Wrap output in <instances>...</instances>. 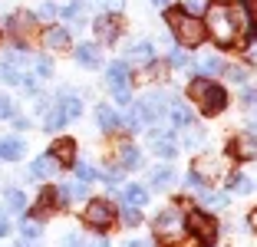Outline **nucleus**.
<instances>
[{
  "instance_id": "7",
  "label": "nucleus",
  "mask_w": 257,
  "mask_h": 247,
  "mask_svg": "<svg viewBox=\"0 0 257 247\" xmlns=\"http://www.w3.org/2000/svg\"><path fill=\"white\" fill-rule=\"evenodd\" d=\"M83 217H86V224H89V227H99V231H102V227H109L115 221V211H112V204H109V201H99V198H96V201L86 204V214Z\"/></svg>"
},
{
  "instance_id": "49",
  "label": "nucleus",
  "mask_w": 257,
  "mask_h": 247,
  "mask_svg": "<svg viewBox=\"0 0 257 247\" xmlns=\"http://www.w3.org/2000/svg\"><path fill=\"white\" fill-rule=\"evenodd\" d=\"M250 135H254V139H257V119L250 122Z\"/></svg>"
},
{
  "instance_id": "26",
  "label": "nucleus",
  "mask_w": 257,
  "mask_h": 247,
  "mask_svg": "<svg viewBox=\"0 0 257 247\" xmlns=\"http://www.w3.org/2000/svg\"><path fill=\"white\" fill-rule=\"evenodd\" d=\"M4 201H7V208L17 211V214H20V211H27V195H23V191H17V188H7Z\"/></svg>"
},
{
  "instance_id": "16",
  "label": "nucleus",
  "mask_w": 257,
  "mask_h": 247,
  "mask_svg": "<svg viewBox=\"0 0 257 247\" xmlns=\"http://www.w3.org/2000/svg\"><path fill=\"white\" fill-rule=\"evenodd\" d=\"M50 155H53L60 165H73V158H76V145H73V139H60V142L50 149Z\"/></svg>"
},
{
  "instance_id": "19",
  "label": "nucleus",
  "mask_w": 257,
  "mask_h": 247,
  "mask_svg": "<svg viewBox=\"0 0 257 247\" xmlns=\"http://www.w3.org/2000/svg\"><path fill=\"white\" fill-rule=\"evenodd\" d=\"M122 201H125L128 208H142V204H149V191H145L142 185H125V191H122Z\"/></svg>"
},
{
  "instance_id": "38",
  "label": "nucleus",
  "mask_w": 257,
  "mask_h": 247,
  "mask_svg": "<svg viewBox=\"0 0 257 247\" xmlns=\"http://www.w3.org/2000/svg\"><path fill=\"white\" fill-rule=\"evenodd\" d=\"M122 221H125V224H139V208H122Z\"/></svg>"
},
{
  "instance_id": "31",
  "label": "nucleus",
  "mask_w": 257,
  "mask_h": 247,
  "mask_svg": "<svg viewBox=\"0 0 257 247\" xmlns=\"http://www.w3.org/2000/svg\"><path fill=\"white\" fill-rule=\"evenodd\" d=\"M201 204H204V208H224L227 198H224V195H211V191H204V195H201Z\"/></svg>"
},
{
  "instance_id": "32",
  "label": "nucleus",
  "mask_w": 257,
  "mask_h": 247,
  "mask_svg": "<svg viewBox=\"0 0 257 247\" xmlns=\"http://www.w3.org/2000/svg\"><path fill=\"white\" fill-rule=\"evenodd\" d=\"M33 69H37V76H50L53 73V63L46 60V56H33Z\"/></svg>"
},
{
  "instance_id": "4",
  "label": "nucleus",
  "mask_w": 257,
  "mask_h": 247,
  "mask_svg": "<svg viewBox=\"0 0 257 247\" xmlns=\"http://www.w3.org/2000/svg\"><path fill=\"white\" fill-rule=\"evenodd\" d=\"M33 56H27V53L14 50L4 56V63H0V76H4V82H10V86H27L30 82V73H23L27 69V63H30Z\"/></svg>"
},
{
  "instance_id": "36",
  "label": "nucleus",
  "mask_w": 257,
  "mask_h": 247,
  "mask_svg": "<svg viewBox=\"0 0 257 247\" xmlns=\"http://www.w3.org/2000/svg\"><path fill=\"white\" fill-rule=\"evenodd\" d=\"M37 17H40V20H53V17H56V4H40Z\"/></svg>"
},
{
  "instance_id": "24",
  "label": "nucleus",
  "mask_w": 257,
  "mask_h": 247,
  "mask_svg": "<svg viewBox=\"0 0 257 247\" xmlns=\"http://www.w3.org/2000/svg\"><path fill=\"white\" fill-rule=\"evenodd\" d=\"M152 188H168L172 185V178H175V172L168 168V165H162V168H152Z\"/></svg>"
},
{
  "instance_id": "44",
  "label": "nucleus",
  "mask_w": 257,
  "mask_h": 247,
  "mask_svg": "<svg viewBox=\"0 0 257 247\" xmlns=\"http://www.w3.org/2000/svg\"><path fill=\"white\" fill-rule=\"evenodd\" d=\"M244 7H247V14H250V20L257 23V0H247V4H244Z\"/></svg>"
},
{
  "instance_id": "53",
  "label": "nucleus",
  "mask_w": 257,
  "mask_h": 247,
  "mask_svg": "<svg viewBox=\"0 0 257 247\" xmlns=\"http://www.w3.org/2000/svg\"><path fill=\"white\" fill-rule=\"evenodd\" d=\"M254 224H257V214H254Z\"/></svg>"
},
{
  "instance_id": "17",
  "label": "nucleus",
  "mask_w": 257,
  "mask_h": 247,
  "mask_svg": "<svg viewBox=\"0 0 257 247\" xmlns=\"http://www.w3.org/2000/svg\"><path fill=\"white\" fill-rule=\"evenodd\" d=\"M76 60L83 63V66H92V69H99L102 56H99V46H92V43H79V46H76Z\"/></svg>"
},
{
  "instance_id": "34",
  "label": "nucleus",
  "mask_w": 257,
  "mask_h": 247,
  "mask_svg": "<svg viewBox=\"0 0 257 247\" xmlns=\"http://www.w3.org/2000/svg\"><path fill=\"white\" fill-rule=\"evenodd\" d=\"M224 76H227V79H234V82H247V69H244V66H227Z\"/></svg>"
},
{
  "instance_id": "33",
  "label": "nucleus",
  "mask_w": 257,
  "mask_h": 247,
  "mask_svg": "<svg viewBox=\"0 0 257 247\" xmlns=\"http://www.w3.org/2000/svg\"><path fill=\"white\" fill-rule=\"evenodd\" d=\"M76 178H79V181H83V185H89V181L92 178H96V172H92V165H76Z\"/></svg>"
},
{
  "instance_id": "43",
  "label": "nucleus",
  "mask_w": 257,
  "mask_h": 247,
  "mask_svg": "<svg viewBox=\"0 0 257 247\" xmlns=\"http://www.w3.org/2000/svg\"><path fill=\"white\" fill-rule=\"evenodd\" d=\"M14 126L17 129H30V119H27V115H14Z\"/></svg>"
},
{
  "instance_id": "47",
  "label": "nucleus",
  "mask_w": 257,
  "mask_h": 247,
  "mask_svg": "<svg viewBox=\"0 0 257 247\" xmlns=\"http://www.w3.org/2000/svg\"><path fill=\"white\" fill-rule=\"evenodd\" d=\"M122 247H149V244H145V240H125Z\"/></svg>"
},
{
  "instance_id": "9",
  "label": "nucleus",
  "mask_w": 257,
  "mask_h": 247,
  "mask_svg": "<svg viewBox=\"0 0 257 247\" xmlns=\"http://www.w3.org/2000/svg\"><path fill=\"white\" fill-rule=\"evenodd\" d=\"M119 30H122V17H115V14L96 20V37L102 40V43H112V40L119 37Z\"/></svg>"
},
{
  "instance_id": "39",
  "label": "nucleus",
  "mask_w": 257,
  "mask_h": 247,
  "mask_svg": "<svg viewBox=\"0 0 257 247\" xmlns=\"http://www.w3.org/2000/svg\"><path fill=\"white\" fill-rule=\"evenodd\" d=\"M185 181H188V188H208V181L201 178V172H191V175H188Z\"/></svg>"
},
{
  "instance_id": "28",
  "label": "nucleus",
  "mask_w": 257,
  "mask_h": 247,
  "mask_svg": "<svg viewBox=\"0 0 257 247\" xmlns=\"http://www.w3.org/2000/svg\"><path fill=\"white\" fill-rule=\"evenodd\" d=\"M227 188L237 191V195H250V181H247V175H241V172H234L227 178Z\"/></svg>"
},
{
  "instance_id": "42",
  "label": "nucleus",
  "mask_w": 257,
  "mask_h": 247,
  "mask_svg": "<svg viewBox=\"0 0 257 247\" xmlns=\"http://www.w3.org/2000/svg\"><path fill=\"white\" fill-rule=\"evenodd\" d=\"M102 181H106V185H119V172H115V168H109V172L102 175Z\"/></svg>"
},
{
  "instance_id": "20",
  "label": "nucleus",
  "mask_w": 257,
  "mask_h": 247,
  "mask_svg": "<svg viewBox=\"0 0 257 247\" xmlns=\"http://www.w3.org/2000/svg\"><path fill=\"white\" fill-rule=\"evenodd\" d=\"M60 109H63V115H66V119H79V115H83V102H79L76 96H69V92H63Z\"/></svg>"
},
{
  "instance_id": "48",
  "label": "nucleus",
  "mask_w": 257,
  "mask_h": 247,
  "mask_svg": "<svg viewBox=\"0 0 257 247\" xmlns=\"http://www.w3.org/2000/svg\"><path fill=\"white\" fill-rule=\"evenodd\" d=\"M4 234H7V221H4V217H0V237H4Z\"/></svg>"
},
{
  "instance_id": "10",
  "label": "nucleus",
  "mask_w": 257,
  "mask_h": 247,
  "mask_svg": "<svg viewBox=\"0 0 257 247\" xmlns=\"http://www.w3.org/2000/svg\"><path fill=\"white\" fill-rule=\"evenodd\" d=\"M33 27H37V20H33L30 14H14L7 20V30L14 33L17 40H30L33 37Z\"/></svg>"
},
{
  "instance_id": "30",
  "label": "nucleus",
  "mask_w": 257,
  "mask_h": 247,
  "mask_svg": "<svg viewBox=\"0 0 257 247\" xmlns=\"http://www.w3.org/2000/svg\"><path fill=\"white\" fill-rule=\"evenodd\" d=\"M195 172H204V181H208V175H214V172H221V158H211V162H198L195 165Z\"/></svg>"
},
{
  "instance_id": "11",
  "label": "nucleus",
  "mask_w": 257,
  "mask_h": 247,
  "mask_svg": "<svg viewBox=\"0 0 257 247\" xmlns=\"http://www.w3.org/2000/svg\"><path fill=\"white\" fill-rule=\"evenodd\" d=\"M139 105H142V112L149 115V122L162 119V115H165V109H168V102H165V96H162V92H149V96H145Z\"/></svg>"
},
{
  "instance_id": "1",
  "label": "nucleus",
  "mask_w": 257,
  "mask_h": 247,
  "mask_svg": "<svg viewBox=\"0 0 257 247\" xmlns=\"http://www.w3.org/2000/svg\"><path fill=\"white\" fill-rule=\"evenodd\" d=\"M165 20H168V27H172V33L178 37L182 46H198L204 40V20H198L188 10H172Z\"/></svg>"
},
{
  "instance_id": "35",
  "label": "nucleus",
  "mask_w": 257,
  "mask_h": 247,
  "mask_svg": "<svg viewBox=\"0 0 257 247\" xmlns=\"http://www.w3.org/2000/svg\"><path fill=\"white\" fill-rule=\"evenodd\" d=\"M20 234H23L27 240H37V237H40V224H37V221H27V224L20 227Z\"/></svg>"
},
{
  "instance_id": "46",
  "label": "nucleus",
  "mask_w": 257,
  "mask_h": 247,
  "mask_svg": "<svg viewBox=\"0 0 257 247\" xmlns=\"http://www.w3.org/2000/svg\"><path fill=\"white\" fill-rule=\"evenodd\" d=\"M188 7L191 10H204V0H188Z\"/></svg>"
},
{
  "instance_id": "12",
  "label": "nucleus",
  "mask_w": 257,
  "mask_h": 247,
  "mask_svg": "<svg viewBox=\"0 0 257 247\" xmlns=\"http://www.w3.org/2000/svg\"><path fill=\"white\" fill-rule=\"evenodd\" d=\"M60 168H63V165H60V162H56V158H53V155H50V152H46V155H40V158H37V162H33V168H30V175H33V178H53V175H56V172H60Z\"/></svg>"
},
{
  "instance_id": "2",
  "label": "nucleus",
  "mask_w": 257,
  "mask_h": 247,
  "mask_svg": "<svg viewBox=\"0 0 257 247\" xmlns=\"http://www.w3.org/2000/svg\"><path fill=\"white\" fill-rule=\"evenodd\" d=\"M204 33H211L221 46H227L231 40L237 37V23H234V10L227 4H214L208 10V20H204Z\"/></svg>"
},
{
  "instance_id": "23",
  "label": "nucleus",
  "mask_w": 257,
  "mask_h": 247,
  "mask_svg": "<svg viewBox=\"0 0 257 247\" xmlns=\"http://www.w3.org/2000/svg\"><path fill=\"white\" fill-rule=\"evenodd\" d=\"M63 17H66V20H73V27H83V23H86V4H83V0L69 4V7L63 10Z\"/></svg>"
},
{
  "instance_id": "21",
  "label": "nucleus",
  "mask_w": 257,
  "mask_h": 247,
  "mask_svg": "<svg viewBox=\"0 0 257 247\" xmlns=\"http://www.w3.org/2000/svg\"><path fill=\"white\" fill-rule=\"evenodd\" d=\"M168 115H172V122H175L178 129H188V126H191V109H188L185 102H175L172 109H168Z\"/></svg>"
},
{
  "instance_id": "13",
  "label": "nucleus",
  "mask_w": 257,
  "mask_h": 247,
  "mask_svg": "<svg viewBox=\"0 0 257 247\" xmlns=\"http://www.w3.org/2000/svg\"><path fill=\"white\" fill-rule=\"evenodd\" d=\"M27 155V145L20 139H0V162H20Z\"/></svg>"
},
{
  "instance_id": "18",
  "label": "nucleus",
  "mask_w": 257,
  "mask_h": 247,
  "mask_svg": "<svg viewBox=\"0 0 257 247\" xmlns=\"http://www.w3.org/2000/svg\"><path fill=\"white\" fill-rule=\"evenodd\" d=\"M96 122H99V129H102V132H115V129L122 126V119L112 112V109H109V105H96Z\"/></svg>"
},
{
  "instance_id": "25",
  "label": "nucleus",
  "mask_w": 257,
  "mask_h": 247,
  "mask_svg": "<svg viewBox=\"0 0 257 247\" xmlns=\"http://www.w3.org/2000/svg\"><path fill=\"white\" fill-rule=\"evenodd\" d=\"M119 165L122 168H139V165H142V155H139L136 145H125V149L119 152Z\"/></svg>"
},
{
  "instance_id": "51",
  "label": "nucleus",
  "mask_w": 257,
  "mask_h": 247,
  "mask_svg": "<svg viewBox=\"0 0 257 247\" xmlns=\"http://www.w3.org/2000/svg\"><path fill=\"white\" fill-rule=\"evenodd\" d=\"M152 4H155V7H165V4H168V0H152Z\"/></svg>"
},
{
  "instance_id": "22",
  "label": "nucleus",
  "mask_w": 257,
  "mask_h": 247,
  "mask_svg": "<svg viewBox=\"0 0 257 247\" xmlns=\"http://www.w3.org/2000/svg\"><path fill=\"white\" fill-rule=\"evenodd\" d=\"M128 60H155V46L149 40H139L136 46H128Z\"/></svg>"
},
{
  "instance_id": "27",
  "label": "nucleus",
  "mask_w": 257,
  "mask_h": 247,
  "mask_svg": "<svg viewBox=\"0 0 257 247\" xmlns=\"http://www.w3.org/2000/svg\"><path fill=\"white\" fill-rule=\"evenodd\" d=\"M43 122L46 129H63V122H66V115H63L60 105H46V112H43Z\"/></svg>"
},
{
  "instance_id": "40",
  "label": "nucleus",
  "mask_w": 257,
  "mask_h": 247,
  "mask_svg": "<svg viewBox=\"0 0 257 247\" xmlns=\"http://www.w3.org/2000/svg\"><path fill=\"white\" fill-rule=\"evenodd\" d=\"M10 112H14V105H10V99L4 96V92H0V119H7Z\"/></svg>"
},
{
  "instance_id": "29",
  "label": "nucleus",
  "mask_w": 257,
  "mask_h": 247,
  "mask_svg": "<svg viewBox=\"0 0 257 247\" xmlns=\"http://www.w3.org/2000/svg\"><path fill=\"white\" fill-rule=\"evenodd\" d=\"M198 66H201V73H204V76H214V73H221V69H224V63H221L218 56H204Z\"/></svg>"
},
{
  "instance_id": "37",
  "label": "nucleus",
  "mask_w": 257,
  "mask_h": 247,
  "mask_svg": "<svg viewBox=\"0 0 257 247\" xmlns=\"http://www.w3.org/2000/svg\"><path fill=\"white\" fill-rule=\"evenodd\" d=\"M172 66H182V69H188V66H191L188 53H178V50H175V53H172Z\"/></svg>"
},
{
  "instance_id": "41",
  "label": "nucleus",
  "mask_w": 257,
  "mask_h": 247,
  "mask_svg": "<svg viewBox=\"0 0 257 247\" xmlns=\"http://www.w3.org/2000/svg\"><path fill=\"white\" fill-rule=\"evenodd\" d=\"M244 105H247V109H254V105H257V89H247V92H244Z\"/></svg>"
},
{
  "instance_id": "50",
  "label": "nucleus",
  "mask_w": 257,
  "mask_h": 247,
  "mask_svg": "<svg viewBox=\"0 0 257 247\" xmlns=\"http://www.w3.org/2000/svg\"><path fill=\"white\" fill-rule=\"evenodd\" d=\"M89 247H109V244H106V240H96V244H89Z\"/></svg>"
},
{
  "instance_id": "45",
  "label": "nucleus",
  "mask_w": 257,
  "mask_h": 247,
  "mask_svg": "<svg viewBox=\"0 0 257 247\" xmlns=\"http://www.w3.org/2000/svg\"><path fill=\"white\" fill-rule=\"evenodd\" d=\"M66 247H89L83 237H66Z\"/></svg>"
},
{
  "instance_id": "6",
  "label": "nucleus",
  "mask_w": 257,
  "mask_h": 247,
  "mask_svg": "<svg viewBox=\"0 0 257 247\" xmlns=\"http://www.w3.org/2000/svg\"><path fill=\"white\" fill-rule=\"evenodd\" d=\"M185 227H188L201 244H211V240L218 237V224H214V217L204 214V211H191V214L185 217Z\"/></svg>"
},
{
  "instance_id": "52",
  "label": "nucleus",
  "mask_w": 257,
  "mask_h": 247,
  "mask_svg": "<svg viewBox=\"0 0 257 247\" xmlns=\"http://www.w3.org/2000/svg\"><path fill=\"white\" fill-rule=\"evenodd\" d=\"M17 247H30V244H17Z\"/></svg>"
},
{
  "instance_id": "15",
  "label": "nucleus",
  "mask_w": 257,
  "mask_h": 247,
  "mask_svg": "<svg viewBox=\"0 0 257 247\" xmlns=\"http://www.w3.org/2000/svg\"><path fill=\"white\" fill-rule=\"evenodd\" d=\"M43 46H50V50H69V33L63 27H50L43 33Z\"/></svg>"
},
{
  "instance_id": "8",
  "label": "nucleus",
  "mask_w": 257,
  "mask_h": 247,
  "mask_svg": "<svg viewBox=\"0 0 257 247\" xmlns=\"http://www.w3.org/2000/svg\"><path fill=\"white\" fill-rule=\"evenodd\" d=\"M182 227H185V217L178 214V208H165L155 217V231L162 237H175V234H182Z\"/></svg>"
},
{
  "instance_id": "3",
  "label": "nucleus",
  "mask_w": 257,
  "mask_h": 247,
  "mask_svg": "<svg viewBox=\"0 0 257 247\" xmlns=\"http://www.w3.org/2000/svg\"><path fill=\"white\" fill-rule=\"evenodd\" d=\"M191 99L201 105L204 115H218L227 105V92L221 89V86H214V82H208V79H195L191 82Z\"/></svg>"
},
{
  "instance_id": "14",
  "label": "nucleus",
  "mask_w": 257,
  "mask_h": 247,
  "mask_svg": "<svg viewBox=\"0 0 257 247\" xmlns=\"http://www.w3.org/2000/svg\"><path fill=\"white\" fill-rule=\"evenodd\" d=\"M231 155L257 158V139H254V135H241V139H234V142H231Z\"/></svg>"
},
{
  "instance_id": "5",
  "label": "nucleus",
  "mask_w": 257,
  "mask_h": 247,
  "mask_svg": "<svg viewBox=\"0 0 257 247\" xmlns=\"http://www.w3.org/2000/svg\"><path fill=\"white\" fill-rule=\"evenodd\" d=\"M106 82L112 86L115 102H119V105H128V102H132V86H128V63H125V60L109 63V69H106Z\"/></svg>"
}]
</instances>
